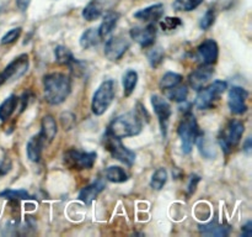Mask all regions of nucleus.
Here are the masks:
<instances>
[{
    "label": "nucleus",
    "instance_id": "nucleus-1",
    "mask_svg": "<svg viewBox=\"0 0 252 237\" xmlns=\"http://www.w3.org/2000/svg\"><path fill=\"white\" fill-rule=\"evenodd\" d=\"M44 99L51 105L64 103L71 91V80L66 74L53 72L43 77Z\"/></svg>",
    "mask_w": 252,
    "mask_h": 237
},
{
    "label": "nucleus",
    "instance_id": "nucleus-2",
    "mask_svg": "<svg viewBox=\"0 0 252 237\" xmlns=\"http://www.w3.org/2000/svg\"><path fill=\"white\" fill-rule=\"evenodd\" d=\"M142 130L143 118L138 115L137 111H133V113L122 114V115L113 118L108 125L106 133L122 140V138L139 135Z\"/></svg>",
    "mask_w": 252,
    "mask_h": 237
},
{
    "label": "nucleus",
    "instance_id": "nucleus-3",
    "mask_svg": "<svg viewBox=\"0 0 252 237\" xmlns=\"http://www.w3.org/2000/svg\"><path fill=\"white\" fill-rule=\"evenodd\" d=\"M177 133L181 140V150L185 155H189L192 152L193 145H196V141L202 135V131L199 130L198 122L191 111H187L184 114V118L180 121V125L177 127Z\"/></svg>",
    "mask_w": 252,
    "mask_h": 237
},
{
    "label": "nucleus",
    "instance_id": "nucleus-4",
    "mask_svg": "<svg viewBox=\"0 0 252 237\" xmlns=\"http://www.w3.org/2000/svg\"><path fill=\"white\" fill-rule=\"evenodd\" d=\"M116 83L112 79L102 81L93 95L91 110L96 116H101L107 111L111 104L115 100Z\"/></svg>",
    "mask_w": 252,
    "mask_h": 237
},
{
    "label": "nucleus",
    "instance_id": "nucleus-5",
    "mask_svg": "<svg viewBox=\"0 0 252 237\" xmlns=\"http://www.w3.org/2000/svg\"><path fill=\"white\" fill-rule=\"evenodd\" d=\"M244 132H245V125H244L243 121H229L226 127L218 136L219 146H220L225 155H229L233 151V148L240 143Z\"/></svg>",
    "mask_w": 252,
    "mask_h": 237
},
{
    "label": "nucleus",
    "instance_id": "nucleus-6",
    "mask_svg": "<svg viewBox=\"0 0 252 237\" xmlns=\"http://www.w3.org/2000/svg\"><path fill=\"white\" fill-rule=\"evenodd\" d=\"M226 89H228V83L225 80H216L209 84L208 86H203L197 93L194 105L199 110L211 109Z\"/></svg>",
    "mask_w": 252,
    "mask_h": 237
},
{
    "label": "nucleus",
    "instance_id": "nucleus-7",
    "mask_svg": "<svg viewBox=\"0 0 252 237\" xmlns=\"http://www.w3.org/2000/svg\"><path fill=\"white\" fill-rule=\"evenodd\" d=\"M97 158L96 152H83L76 148H69L63 155V163L68 169H91Z\"/></svg>",
    "mask_w": 252,
    "mask_h": 237
},
{
    "label": "nucleus",
    "instance_id": "nucleus-8",
    "mask_svg": "<svg viewBox=\"0 0 252 237\" xmlns=\"http://www.w3.org/2000/svg\"><path fill=\"white\" fill-rule=\"evenodd\" d=\"M103 146L115 159L120 160L121 163L128 165V167H132L134 164L135 153L128 147H126L122 141H121V138H117L105 132V135H103Z\"/></svg>",
    "mask_w": 252,
    "mask_h": 237
},
{
    "label": "nucleus",
    "instance_id": "nucleus-9",
    "mask_svg": "<svg viewBox=\"0 0 252 237\" xmlns=\"http://www.w3.org/2000/svg\"><path fill=\"white\" fill-rule=\"evenodd\" d=\"M30 68V59L29 54L22 53L17 56L16 58L12 59L2 72H0V86L4 85L5 83H9L11 80H17L21 78L24 74L27 73Z\"/></svg>",
    "mask_w": 252,
    "mask_h": 237
},
{
    "label": "nucleus",
    "instance_id": "nucleus-10",
    "mask_svg": "<svg viewBox=\"0 0 252 237\" xmlns=\"http://www.w3.org/2000/svg\"><path fill=\"white\" fill-rule=\"evenodd\" d=\"M152 106L154 109V113L157 115L158 121H159L160 125V130H161V135L162 137L166 138L167 137V130H169V122H170V118L172 115V110H171V105L169 104V101L166 100L162 96L157 95H152Z\"/></svg>",
    "mask_w": 252,
    "mask_h": 237
},
{
    "label": "nucleus",
    "instance_id": "nucleus-11",
    "mask_svg": "<svg viewBox=\"0 0 252 237\" xmlns=\"http://www.w3.org/2000/svg\"><path fill=\"white\" fill-rule=\"evenodd\" d=\"M130 47V41L125 37L123 35H117V36L111 37L110 40H107L105 43V49H103V53H105L106 58L111 62L120 61L123 56L126 54V52L128 51V48Z\"/></svg>",
    "mask_w": 252,
    "mask_h": 237
},
{
    "label": "nucleus",
    "instance_id": "nucleus-12",
    "mask_svg": "<svg viewBox=\"0 0 252 237\" xmlns=\"http://www.w3.org/2000/svg\"><path fill=\"white\" fill-rule=\"evenodd\" d=\"M249 98V91L241 86H231L228 94V105L234 115H243L248 111L246 100Z\"/></svg>",
    "mask_w": 252,
    "mask_h": 237
},
{
    "label": "nucleus",
    "instance_id": "nucleus-13",
    "mask_svg": "<svg viewBox=\"0 0 252 237\" xmlns=\"http://www.w3.org/2000/svg\"><path fill=\"white\" fill-rule=\"evenodd\" d=\"M157 34L158 30L154 22H150L145 27H133L129 31L130 39L134 42H137L143 48H148V47L154 44L155 39H157Z\"/></svg>",
    "mask_w": 252,
    "mask_h": 237
},
{
    "label": "nucleus",
    "instance_id": "nucleus-14",
    "mask_svg": "<svg viewBox=\"0 0 252 237\" xmlns=\"http://www.w3.org/2000/svg\"><path fill=\"white\" fill-rule=\"evenodd\" d=\"M219 57V46L213 39L202 42L197 48V59L202 66H213Z\"/></svg>",
    "mask_w": 252,
    "mask_h": 237
},
{
    "label": "nucleus",
    "instance_id": "nucleus-15",
    "mask_svg": "<svg viewBox=\"0 0 252 237\" xmlns=\"http://www.w3.org/2000/svg\"><path fill=\"white\" fill-rule=\"evenodd\" d=\"M213 76L214 69L212 68V66H201L199 68H197L196 71H193L189 74V84L192 89L198 91L199 89L206 86V84L211 80Z\"/></svg>",
    "mask_w": 252,
    "mask_h": 237
},
{
    "label": "nucleus",
    "instance_id": "nucleus-16",
    "mask_svg": "<svg viewBox=\"0 0 252 237\" xmlns=\"http://www.w3.org/2000/svg\"><path fill=\"white\" fill-rule=\"evenodd\" d=\"M106 185H105V182L101 179H97L95 180L94 183H91V184L86 185L85 188H83V189L79 192V200L80 201H83L84 204L86 205H91L93 204L94 200L96 199V198L98 197V195L101 194V193L105 190Z\"/></svg>",
    "mask_w": 252,
    "mask_h": 237
},
{
    "label": "nucleus",
    "instance_id": "nucleus-17",
    "mask_svg": "<svg viewBox=\"0 0 252 237\" xmlns=\"http://www.w3.org/2000/svg\"><path fill=\"white\" fill-rule=\"evenodd\" d=\"M162 15H164V5L154 4L138 10L134 14V17L145 22H157L161 19Z\"/></svg>",
    "mask_w": 252,
    "mask_h": 237
},
{
    "label": "nucleus",
    "instance_id": "nucleus-18",
    "mask_svg": "<svg viewBox=\"0 0 252 237\" xmlns=\"http://www.w3.org/2000/svg\"><path fill=\"white\" fill-rule=\"evenodd\" d=\"M57 133H58V127H57L56 118L52 115L43 116L41 121V131H39V135L43 138L44 143L49 145V143L53 142Z\"/></svg>",
    "mask_w": 252,
    "mask_h": 237
},
{
    "label": "nucleus",
    "instance_id": "nucleus-19",
    "mask_svg": "<svg viewBox=\"0 0 252 237\" xmlns=\"http://www.w3.org/2000/svg\"><path fill=\"white\" fill-rule=\"evenodd\" d=\"M46 145L42 138V136L39 133L32 136L29 140L26 146V152H27V158H29L31 162H39L42 157V150H43V146Z\"/></svg>",
    "mask_w": 252,
    "mask_h": 237
},
{
    "label": "nucleus",
    "instance_id": "nucleus-20",
    "mask_svg": "<svg viewBox=\"0 0 252 237\" xmlns=\"http://www.w3.org/2000/svg\"><path fill=\"white\" fill-rule=\"evenodd\" d=\"M198 230L201 234L207 235V236H219L225 237L229 236L231 231V227L229 225H221L218 221H212L209 224L199 225Z\"/></svg>",
    "mask_w": 252,
    "mask_h": 237
},
{
    "label": "nucleus",
    "instance_id": "nucleus-21",
    "mask_svg": "<svg viewBox=\"0 0 252 237\" xmlns=\"http://www.w3.org/2000/svg\"><path fill=\"white\" fill-rule=\"evenodd\" d=\"M118 20H120V14H118V12L116 11L106 12L105 16H103L102 19V22H101L100 26L97 27L101 39H105V37L110 36V35L112 34L115 27L117 26Z\"/></svg>",
    "mask_w": 252,
    "mask_h": 237
},
{
    "label": "nucleus",
    "instance_id": "nucleus-22",
    "mask_svg": "<svg viewBox=\"0 0 252 237\" xmlns=\"http://www.w3.org/2000/svg\"><path fill=\"white\" fill-rule=\"evenodd\" d=\"M54 58H56L57 63L62 64V66H68L70 69L79 62L73 56L70 49L65 46H62V44H59V46L54 48Z\"/></svg>",
    "mask_w": 252,
    "mask_h": 237
},
{
    "label": "nucleus",
    "instance_id": "nucleus-23",
    "mask_svg": "<svg viewBox=\"0 0 252 237\" xmlns=\"http://www.w3.org/2000/svg\"><path fill=\"white\" fill-rule=\"evenodd\" d=\"M101 36L98 34V30L95 27H90V29L85 30V31L81 34L80 40H79V43L83 47L84 49L93 48V47L97 46L101 42Z\"/></svg>",
    "mask_w": 252,
    "mask_h": 237
},
{
    "label": "nucleus",
    "instance_id": "nucleus-24",
    "mask_svg": "<svg viewBox=\"0 0 252 237\" xmlns=\"http://www.w3.org/2000/svg\"><path fill=\"white\" fill-rule=\"evenodd\" d=\"M17 105H19V96L15 94L7 96L1 104H0V121L5 122L10 118V116L15 113Z\"/></svg>",
    "mask_w": 252,
    "mask_h": 237
},
{
    "label": "nucleus",
    "instance_id": "nucleus-25",
    "mask_svg": "<svg viewBox=\"0 0 252 237\" xmlns=\"http://www.w3.org/2000/svg\"><path fill=\"white\" fill-rule=\"evenodd\" d=\"M105 178L112 183H125L128 180V174L120 165H110L105 169Z\"/></svg>",
    "mask_w": 252,
    "mask_h": 237
},
{
    "label": "nucleus",
    "instance_id": "nucleus-26",
    "mask_svg": "<svg viewBox=\"0 0 252 237\" xmlns=\"http://www.w3.org/2000/svg\"><path fill=\"white\" fill-rule=\"evenodd\" d=\"M138 79H139V76H138V73L134 69H128V71L123 74L122 85L123 91H125V96L132 95L135 86H137Z\"/></svg>",
    "mask_w": 252,
    "mask_h": 237
},
{
    "label": "nucleus",
    "instance_id": "nucleus-27",
    "mask_svg": "<svg viewBox=\"0 0 252 237\" xmlns=\"http://www.w3.org/2000/svg\"><path fill=\"white\" fill-rule=\"evenodd\" d=\"M102 15V6L98 4L97 0H91L88 5L83 9L81 16L86 20V21H95L98 17Z\"/></svg>",
    "mask_w": 252,
    "mask_h": 237
},
{
    "label": "nucleus",
    "instance_id": "nucleus-28",
    "mask_svg": "<svg viewBox=\"0 0 252 237\" xmlns=\"http://www.w3.org/2000/svg\"><path fill=\"white\" fill-rule=\"evenodd\" d=\"M184 80V77L179 73H175V72H167L162 76V78L160 79L159 86L161 90H167V89H171L174 86L179 85Z\"/></svg>",
    "mask_w": 252,
    "mask_h": 237
},
{
    "label": "nucleus",
    "instance_id": "nucleus-29",
    "mask_svg": "<svg viewBox=\"0 0 252 237\" xmlns=\"http://www.w3.org/2000/svg\"><path fill=\"white\" fill-rule=\"evenodd\" d=\"M165 91V96L167 99H170L171 101L175 103H184L186 101L187 96H189V89L186 85H176L171 89H167Z\"/></svg>",
    "mask_w": 252,
    "mask_h": 237
},
{
    "label": "nucleus",
    "instance_id": "nucleus-30",
    "mask_svg": "<svg viewBox=\"0 0 252 237\" xmlns=\"http://www.w3.org/2000/svg\"><path fill=\"white\" fill-rule=\"evenodd\" d=\"M0 198L7 200H12V201H16V200H32L33 197L30 194L29 192H26L25 189H5L0 193Z\"/></svg>",
    "mask_w": 252,
    "mask_h": 237
},
{
    "label": "nucleus",
    "instance_id": "nucleus-31",
    "mask_svg": "<svg viewBox=\"0 0 252 237\" xmlns=\"http://www.w3.org/2000/svg\"><path fill=\"white\" fill-rule=\"evenodd\" d=\"M167 178H169L167 170L165 168H158L150 178V187L154 190H161L166 184Z\"/></svg>",
    "mask_w": 252,
    "mask_h": 237
},
{
    "label": "nucleus",
    "instance_id": "nucleus-32",
    "mask_svg": "<svg viewBox=\"0 0 252 237\" xmlns=\"http://www.w3.org/2000/svg\"><path fill=\"white\" fill-rule=\"evenodd\" d=\"M147 58L152 68H158L164 61V49L161 47H153L148 51Z\"/></svg>",
    "mask_w": 252,
    "mask_h": 237
},
{
    "label": "nucleus",
    "instance_id": "nucleus-33",
    "mask_svg": "<svg viewBox=\"0 0 252 237\" xmlns=\"http://www.w3.org/2000/svg\"><path fill=\"white\" fill-rule=\"evenodd\" d=\"M203 0H174L172 7L176 11H192L201 5Z\"/></svg>",
    "mask_w": 252,
    "mask_h": 237
},
{
    "label": "nucleus",
    "instance_id": "nucleus-34",
    "mask_svg": "<svg viewBox=\"0 0 252 237\" xmlns=\"http://www.w3.org/2000/svg\"><path fill=\"white\" fill-rule=\"evenodd\" d=\"M160 27H161L162 31H174V30L179 29L184 25L182 20L180 17H172V16H166L164 19L160 20L159 22Z\"/></svg>",
    "mask_w": 252,
    "mask_h": 237
},
{
    "label": "nucleus",
    "instance_id": "nucleus-35",
    "mask_svg": "<svg viewBox=\"0 0 252 237\" xmlns=\"http://www.w3.org/2000/svg\"><path fill=\"white\" fill-rule=\"evenodd\" d=\"M21 32H22L21 27H15V29L9 30V31L1 37V40H0V44H1V46H5V44L14 43L15 41H17V40L20 39Z\"/></svg>",
    "mask_w": 252,
    "mask_h": 237
},
{
    "label": "nucleus",
    "instance_id": "nucleus-36",
    "mask_svg": "<svg viewBox=\"0 0 252 237\" xmlns=\"http://www.w3.org/2000/svg\"><path fill=\"white\" fill-rule=\"evenodd\" d=\"M214 21H216V11H214V9H208L199 21V27H201V30L206 31L213 26Z\"/></svg>",
    "mask_w": 252,
    "mask_h": 237
},
{
    "label": "nucleus",
    "instance_id": "nucleus-37",
    "mask_svg": "<svg viewBox=\"0 0 252 237\" xmlns=\"http://www.w3.org/2000/svg\"><path fill=\"white\" fill-rule=\"evenodd\" d=\"M61 121H62V125H63L64 130H70L73 126L69 123V121L73 123H75V116H74L71 113H63L61 116Z\"/></svg>",
    "mask_w": 252,
    "mask_h": 237
},
{
    "label": "nucleus",
    "instance_id": "nucleus-38",
    "mask_svg": "<svg viewBox=\"0 0 252 237\" xmlns=\"http://www.w3.org/2000/svg\"><path fill=\"white\" fill-rule=\"evenodd\" d=\"M201 182V177L197 174H192L191 178H189V187H187V192H189V195L193 194L196 192V188L198 185V183Z\"/></svg>",
    "mask_w": 252,
    "mask_h": 237
},
{
    "label": "nucleus",
    "instance_id": "nucleus-39",
    "mask_svg": "<svg viewBox=\"0 0 252 237\" xmlns=\"http://www.w3.org/2000/svg\"><path fill=\"white\" fill-rule=\"evenodd\" d=\"M12 168V163L9 158H5L1 163H0V179H1L4 175H6L7 173L11 170Z\"/></svg>",
    "mask_w": 252,
    "mask_h": 237
},
{
    "label": "nucleus",
    "instance_id": "nucleus-40",
    "mask_svg": "<svg viewBox=\"0 0 252 237\" xmlns=\"http://www.w3.org/2000/svg\"><path fill=\"white\" fill-rule=\"evenodd\" d=\"M29 98H30V93L29 91H25L24 94H22V96H21V99H20V100H21V108H20V113H22V111L25 110V109L27 108V104H29Z\"/></svg>",
    "mask_w": 252,
    "mask_h": 237
},
{
    "label": "nucleus",
    "instance_id": "nucleus-41",
    "mask_svg": "<svg viewBox=\"0 0 252 237\" xmlns=\"http://www.w3.org/2000/svg\"><path fill=\"white\" fill-rule=\"evenodd\" d=\"M243 151L245 152V155H248V156L251 155V151H252V140H251V137L246 138V141L244 142V146H243Z\"/></svg>",
    "mask_w": 252,
    "mask_h": 237
},
{
    "label": "nucleus",
    "instance_id": "nucleus-42",
    "mask_svg": "<svg viewBox=\"0 0 252 237\" xmlns=\"http://www.w3.org/2000/svg\"><path fill=\"white\" fill-rule=\"evenodd\" d=\"M243 236H245V237L252 236V222L251 221H248L243 226Z\"/></svg>",
    "mask_w": 252,
    "mask_h": 237
},
{
    "label": "nucleus",
    "instance_id": "nucleus-43",
    "mask_svg": "<svg viewBox=\"0 0 252 237\" xmlns=\"http://www.w3.org/2000/svg\"><path fill=\"white\" fill-rule=\"evenodd\" d=\"M30 2H31V0H16V4H17V7H19L21 11H26L27 7H29Z\"/></svg>",
    "mask_w": 252,
    "mask_h": 237
}]
</instances>
